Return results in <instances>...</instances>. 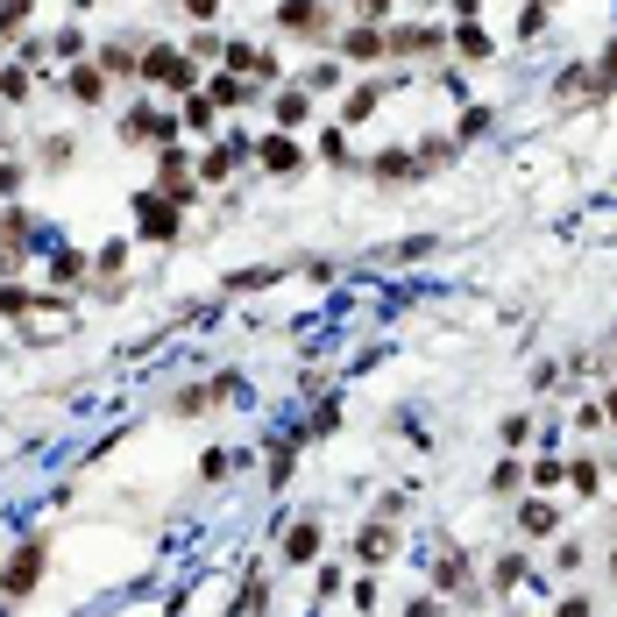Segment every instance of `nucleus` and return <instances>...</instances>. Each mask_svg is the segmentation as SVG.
Masks as SVG:
<instances>
[{
  "instance_id": "obj_1",
  "label": "nucleus",
  "mask_w": 617,
  "mask_h": 617,
  "mask_svg": "<svg viewBox=\"0 0 617 617\" xmlns=\"http://www.w3.org/2000/svg\"><path fill=\"white\" fill-rule=\"evenodd\" d=\"M135 79L192 93V86H199V64H192V50H171V43H157V50H142V71H135Z\"/></svg>"
},
{
  "instance_id": "obj_2",
  "label": "nucleus",
  "mask_w": 617,
  "mask_h": 617,
  "mask_svg": "<svg viewBox=\"0 0 617 617\" xmlns=\"http://www.w3.org/2000/svg\"><path fill=\"white\" fill-rule=\"evenodd\" d=\"M43 561H50L43 539H22V547L8 554V568H0V596H29V589L43 582Z\"/></svg>"
},
{
  "instance_id": "obj_3",
  "label": "nucleus",
  "mask_w": 617,
  "mask_h": 617,
  "mask_svg": "<svg viewBox=\"0 0 617 617\" xmlns=\"http://www.w3.org/2000/svg\"><path fill=\"white\" fill-rule=\"evenodd\" d=\"M135 220H142V242H171L178 235V206L164 192H142L135 199Z\"/></svg>"
},
{
  "instance_id": "obj_4",
  "label": "nucleus",
  "mask_w": 617,
  "mask_h": 617,
  "mask_svg": "<svg viewBox=\"0 0 617 617\" xmlns=\"http://www.w3.org/2000/svg\"><path fill=\"white\" fill-rule=\"evenodd\" d=\"M121 135H128V142H164V149H171V142H178V121H171L164 107H135V114L121 121Z\"/></svg>"
},
{
  "instance_id": "obj_5",
  "label": "nucleus",
  "mask_w": 617,
  "mask_h": 617,
  "mask_svg": "<svg viewBox=\"0 0 617 617\" xmlns=\"http://www.w3.org/2000/svg\"><path fill=\"white\" fill-rule=\"evenodd\" d=\"M341 57L348 64H383V57H391V43H383V29L355 22V29H341Z\"/></svg>"
},
{
  "instance_id": "obj_6",
  "label": "nucleus",
  "mask_w": 617,
  "mask_h": 617,
  "mask_svg": "<svg viewBox=\"0 0 617 617\" xmlns=\"http://www.w3.org/2000/svg\"><path fill=\"white\" fill-rule=\"evenodd\" d=\"M383 43H391L398 57H433V50H447V36H440V29H426V22H405V29H391Z\"/></svg>"
},
{
  "instance_id": "obj_7",
  "label": "nucleus",
  "mask_w": 617,
  "mask_h": 617,
  "mask_svg": "<svg viewBox=\"0 0 617 617\" xmlns=\"http://www.w3.org/2000/svg\"><path fill=\"white\" fill-rule=\"evenodd\" d=\"M256 157H263V171H277V178L305 171V149H298L291 135H263V142H256Z\"/></svg>"
},
{
  "instance_id": "obj_8",
  "label": "nucleus",
  "mask_w": 617,
  "mask_h": 617,
  "mask_svg": "<svg viewBox=\"0 0 617 617\" xmlns=\"http://www.w3.org/2000/svg\"><path fill=\"white\" fill-rule=\"evenodd\" d=\"M220 64L227 71H249V79H277V57H263L256 43H220Z\"/></svg>"
},
{
  "instance_id": "obj_9",
  "label": "nucleus",
  "mask_w": 617,
  "mask_h": 617,
  "mask_svg": "<svg viewBox=\"0 0 617 617\" xmlns=\"http://www.w3.org/2000/svg\"><path fill=\"white\" fill-rule=\"evenodd\" d=\"M277 22H284L291 36H313V29H327V0H284Z\"/></svg>"
},
{
  "instance_id": "obj_10",
  "label": "nucleus",
  "mask_w": 617,
  "mask_h": 617,
  "mask_svg": "<svg viewBox=\"0 0 617 617\" xmlns=\"http://www.w3.org/2000/svg\"><path fill=\"white\" fill-rule=\"evenodd\" d=\"M355 554H362L369 568H383V561H391V554H398V532H391V518H376V525L355 539Z\"/></svg>"
},
{
  "instance_id": "obj_11",
  "label": "nucleus",
  "mask_w": 617,
  "mask_h": 617,
  "mask_svg": "<svg viewBox=\"0 0 617 617\" xmlns=\"http://www.w3.org/2000/svg\"><path fill=\"white\" fill-rule=\"evenodd\" d=\"M369 178L405 185V178H419V157H412V149H383V157H369Z\"/></svg>"
},
{
  "instance_id": "obj_12",
  "label": "nucleus",
  "mask_w": 617,
  "mask_h": 617,
  "mask_svg": "<svg viewBox=\"0 0 617 617\" xmlns=\"http://www.w3.org/2000/svg\"><path fill=\"white\" fill-rule=\"evenodd\" d=\"M22 242H29V213H22V206H8V213H0V270L22 256Z\"/></svg>"
},
{
  "instance_id": "obj_13",
  "label": "nucleus",
  "mask_w": 617,
  "mask_h": 617,
  "mask_svg": "<svg viewBox=\"0 0 617 617\" xmlns=\"http://www.w3.org/2000/svg\"><path fill=\"white\" fill-rule=\"evenodd\" d=\"M447 50H461V64H490V57H497V50H490V36H483L476 22H461V29L447 36Z\"/></svg>"
},
{
  "instance_id": "obj_14",
  "label": "nucleus",
  "mask_w": 617,
  "mask_h": 617,
  "mask_svg": "<svg viewBox=\"0 0 617 617\" xmlns=\"http://www.w3.org/2000/svg\"><path fill=\"white\" fill-rule=\"evenodd\" d=\"M100 71H107V79H135V71H142V50H135V43H100Z\"/></svg>"
},
{
  "instance_id": "obj_15",
  "label": "nucleus",
  "mask_w": 617,
  "mask_h": 617,
  "mask_svg": "<svg viewBox=\"0 0 617 617\" xmlns=\"http://www.w3.org/2000/svg\"><path fill=\"white\" fill-rule=\"evenodd\" d=\"M71 100H79V107H100V100H107V71H100V64H79V71H71Z\"/></svg>"
},
{
  "instance_id": "obj_16",
  "label": "nucleus",
  "mask_w": 617,
  "mask_h": 617,
  "mask_svg": "<svg viewBox=\"0 0 617 617\" xmlns=\"http://www.w3.org/2000/svg\"><path fill=\"white\" fill-rule=\"evenodd\" d=\"M235 164H242V142H213L206 157H199V178H206V185H220V178L235 171Z\"/></svg>"
},
{
  "instance_id": "obj_17",
  "label": "nucleus",
  "mask_w": 617,
  "mask_h": 617,
  "mask_svg": "<svg viewBox=\"0 0 617 617\" xmlns=\"http://www.w3.org/2000/svg\"><path fill=\"white\" fill-rule=\"evenodd\" d=\"M270 114H277V128H305V121H313V93H298V86H291V93H277Z\"/></svg>"
},
{
  "instance_id": "obj_18",
  "label": "nucleus",
  "mask_w": 617,
  "mask_h": 617,
  "mask_svg": "<svg viewBox=\"0 0 617 617\" xmlns=\"http://www.w3.org/2000/svg\"><path fill=\"white\" fill-rule=\"evenodd\" d=\"M383 86H391V79H376V86H362V93H348V100H341V128H355V121H369V114H376V100H383Z\"/></svg>"
},
{
  "instance_id": "obj_19",
  "label": "nucleus",
  "mask_w": 617,
  "mask_h": 617,
  "mask_svg": "<svg viewBox=\"0 0 617 617\" xmlns=\"http://www.w3.org/2000/svg\"><path fill=\"white\" fill-rule=\"evenodd\" d=\"M313 554H320V525H291V539H284V561H291V568H305Z\"/></svg>"
},
{
  "instance_id": "obj_20",
  "label": "nucleus",
  "mask_w": 617,
  "mask_h": 617,
  "mask_svg": "<svg viewBox=\"0 0 617 617\" xmlns=\"http://www.w3.org/2000/svg\"><path fill=\"white\" fill-rule=\"evenodd\" d=\"M320 157H327L334 171H355V149H348V128H327V135H320Z\"/></svg>"
},
{
  "instance_id": "obj_21",
  "label": "nucleus",
  "mask_w": 617,
  "mask_h": 617,
  "mask_svg": "<svg viewBox=\"0 0 617 617\" xmlns=\"http://www.w3.org/2000/svg\"><path fill=\"white\" fill-rule=\"evenodd\" d=\"M454 149H461L454 135H426V142L412 149V157H419V171H433V164H447V157H454Z\"/></svg>"
},
{
  "instance_id": "obj_22",
  "label": "nucleus",
  "mask_w": 617,
  "mask_h": 617,
  "mask_svg": "<svg viewBox=\"0 0 617 617\" xmlns=\"http://www.w3.org/2000/svg\"><path fill=\"white\" fill-rule=\"evenodd\" d=\"M433 582H440V589H469V554H440Z\"/></svg>"
},
{
  "instance_id": "obj_23",
  "label": "nucleus",
  "mask_w": 617,
  "mask_h": 617,
  "mask_svg": "<svg viewBox=\"0 0 617 617\" xmlns=\"http://www.w3.org/2000/svg\"><path fill=\"white\" fill-rule=\"evenodd\" d=\"M206 100H213V107H242V100H249V86H242V79H227V71H220V79L206 86Z\"/></svg>"
},
{
  "instance_id": "obj_24",
  "label": "nucleus",
  "mask_w": 617,
  "mask_h": 617,
  "mask_svg": "<svg viewBox=\"0 0 617 617\" xmlns=\"http://www.w3.org/2000/svg\"><path fill=\"white\" fill-rule=\"evenodd\" d=\"M22 22H29V0H0V43H15Z\"/></svg>"
},
{
  "instance_id": "obj_25",
  "label": "nucleus",
  "mask_w": 617,
  "mask_h": 617,
  "mask_svg": "<svg viewBox=\"0 0 617 617\" xmlns=\"http://www.w3.org/2000/svg\"><path fill=\"white\" fill-rule=\"evenodd\" d=\"M213 114H220V107H213V100H206V93H192V100H185V114H178V121H185V128H199V135H206V128H213Z\"/></svg>"
},
{
  "instance_id": "obj_26",
  "label": "nucleus",
  "mask_w": 617,
  "mask_h": 617,
  "mask_svg": "<svg viewBox=\"0 0 617 617\" xmlns=\"http://www.w3.org/2000/svg\"><path fill=\"white\" fill-rule=\"evenodd\" d=\"M79 270H86L79 249H57V256H50V277H57V284H79Z\"/></svg>"
},
{
  "instance_id": "obj_27",
  "label": "nucleus",
  "mask_w": 617,
  "mask_h": 617,
  "mask_svg": "<svg viewBox=\"0 0 617 617\" xmlns=\"http://www.w3.org/2000/svg\"><path fill=\"white\" fill-rule=\"evenodd\" d=\"M518 525H525V532H554V525H561V511H554V504H525V511H518Z\"/></svg>"
},
{
  "instance_id": "obj_28",
  "label": "nucleus",
  "mask_w": 617,
  "mask_h": 617,
  "mask_svg": "<svg viewBox=\"0 0 617 617\" xmlns=\"http://www.w3.org/2000/svg\"><path fill=\"white\" fill-rule=\"evenodd\" d=\"M263 284H277V270H263V263H256V270H235V277H227V291H263Z\"/></svg>"
},
{
  "instance_id": "obj_29",
  "label": "nucleus",
  "mask_w": 617,
  "mask_h": 617,
  "mask_svg": "<svg viewBox=\"0 0 617 617\" xmlns=\"http://www.w3.org/2000/svg\"><path fill=\"white\" fill-rule=\"evenodd\" d=\"M64 164H71V135H50L43 142V171H64Z\"/></svg>"
},
{
  "instance_id": "obj_30",
  "label": "nucleus",
  "mask_w": 617,
  "mask_h": 617,
  "mask_svg": "<svg viewBox=\"0 0 617 617\" xmlns=\"http://www.w3.org/2000/svg\"><path fill=\"white\" fill-rule=\"evenodd\" d=\"M561 476H568V461H561V454H547V461H539V469H532V483H539V490H554Z\"/></svg>"
},
{
  "instance_id": "obj_31",
  "label": "nucleus",
  "mask_w": 617,
  "mask_h": 617,
  "mask_svg": "<svg viewBox=\"0 0 617 617\" xmlns=\"http://www.w3.org/2000/svg\"><path fill=\"white\" fill-rule=\"evenodd\" d=\"M121 263H128V249H121V242H107V249H100V263H93V270H100V277H107V284H114V277H121Z\"/></svg>"
},
{
  "instance_id": "obj_32",
  "label": "nucleus",
  "mask_w": 617,
  "mask_h": 617,
  "mask_svg": "<svg viewBox=\"0 0 617 617\" xmlns=\"http://www.w3.org/2000/svg\"><path fill=\"white\" fill-rule=\"evenodd\" d=\"M490 490H497V497L518 490V461H497V469H490Z\"/></svg>"
},
{
  "instance_id": "obj_33",
  "label": "nucleus",
  "mask_w": 617,
  "mask_h": 617,
  "mask_svg": "<svg viewBox=\"0 0 617 617\" xmlns=\"http://www.w3.org/2000/svg\"><path fill=\"white\" fill-rule=\"evenodd\" d=\"M518 582H525V561L504 554V561H497V589H518Z\"/></svg>"
},
{
  "instance_id": "obj_34",
  "label": "nucleus",
  "mask_w": 617,
  "mask_h": 617,
  "mask_svg": "<svg viewBox=\"0 0 617 617\" xmlns=\"http://www.w3.org/2000/svg\"><path fill=\"white\" fill-rule=\"evenodd\" d=\"M86 50V36L79 29H57V43H50V57H79Z\"/></svg>"
},
{
  "instance_id": "obj_35",
  "label": "nucleus",
  "mask_w": 617,
  "mask_h": 617,
  "mask_svg": "<svg viewBox=\"0 0 617 617\" xmlns=\"http://www.w3.org/2000/svg\"><path fill=\"white\" fill-rule=\"evenodd\" d=\"M0 93H8V100H29V79H22V71H8V64H0Z\"/></svg>"
},
{
  "instance_id": "obj_36",
  "label": "nucleus",
  "mask_w": 617,
  "mask_h": 617,
  "mask_svg": "<svg viewBox=\"0 0 617 617\" xmlns=\"http://www.w3.org/2000/svg\"><path fill=\"white\" fill-rule=\"evenodd\" d=\"M383 15H391V0H355V22H369V29H376Z\"/></svg>"
},
{
  "instance_id": "obj_37",
  "label": "nucleus",
  "mask_w": 617,
  "mask_h": 617,
  "mask_svg": "<svg viewBox=\"0 0 617 617\" xmlns=\"http://www.w3.org/2000/svg\"><path fill=\"white\" fill-rule=\"evenodd\" d=\"M483 128H490V107H469V114H461V135H483ZM461 135H454V142H461Z\"/></svg>"
},
{
  "instance_id": "obj_38",
  "label": "nucleus",
  "mask_w": 617,
  "mask_h": 617,
  "mask_svg": "<svg viewBox=\"0 0 617 617\" xmlns=\"http://www.w3.org/2000/svg\"><path fill=\"white\" fill-rule=\"evenodd\" d=\"M185 15H192V22H213V15H220V0H185Z\"/></svg>"
},
{
  "instance_id": "obj_39",
  "label": "nucleus",
  "mask_w": 617,
  "mask_h": 617,
  "mask_svg": "<svg viewBox=\"0 0 617 617\" xmlns=\"http://www.w3.org/2000/svg\"><path fill=\"white\" fill-rule=\"evenodd\" d=\"M610 79H617V43H610V50H603V64H596V86H610Z\"/></svg>"
},
{
  "instance_id": "obj_40",
  "label": "nucleus",
  "mask_w": 617,
  "mask_h": 617,
  "mask_svg": "<svg viewBox=\"0 0 617 617\" xmlns=\"http://www.w3.org/2000/svg\"><path fill=\"white\" fill-rule=\"evenodd\" d=\"M554 617H589V596H568V603H561Z\"/></svg>"
},
{
  "instance_id": "obj_41",
  "label": "nucleus",
  "mask_w": 617,
  "mask_h": 617,
  "mask_svg": "<svg viewBox=\"0 0 617 617\" xmlns=\"http://www.w3.org/2000/svg\"><path fill=\"white\" fill-rule=\"evenodd\" d=\"M603 412H610V419H617V391H610V398H603Z\"/></svg>"
},
{
  "instance_id": "obj_42",
  "label": "nucleus",
  "mask_w": 617,
  "mask_h": 617,
  "mask_svg": "<svg viewBox=\"0 0 617 617\" xmlns=\"http://www.w3.org/2000/svg\"><path fill=\"white\" fill-rule=\"evenodd\" d=\"M610 575H617V547H610Z\"/></svg>"
},
{
  "instance_id": "obj_43",
  "label": "nucleus",
  "mask_w": 617,
  "mask_h": 617,
  "mask_svg": "<svg viewBox=\"0 0 617 617\" xmlns=\"http://www.w3.org/2000/svg\"><path fill=\"white\" fill-rule=\"evenodd\" d=\"M412 8H433V0H412Z\"/></svg>"
},
{
  "instance_id": "obj_44",
  "label": "nucleus",
  "mask_w": 617,
  "mask_h": 617,
  "mask_svg": "<svg viewBox=\"0 0 617 617\" xmlns=\"http://www.w3.org/2000/svg\"><path fill=\"white\" fill-rule=\"evenodd\" d=\"M79 8H100V0H79Z\"/></svg>"
}]
</instances>
